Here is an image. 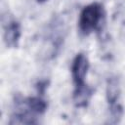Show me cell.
I'll return each mask as SVG.
<instances>
[{
  "label": "cell",
  "mask_w": 125,
  "mask_h": 125,
  "mask_svg": "<svg viewBox=\"0 0 125 125\" xmlns=\"http://www.w3.org/2000/svg\"><path fill=\"white\" fill-rule=\"evenodd\" d=\"M47 104L40 98H27L16 104L11 124L36 123V117L45 112Z\"/></svg>",
  "instance_id": "6da1fadb"
},
{
  "label": "cell",
  "mask_w": 125,
  "mask_h": 125,
  "mask_svg": "<svg viewBox=\"0 0 125 125\" xmlns=\"http://www.w3.org/2000/svg\"><path fill=\"white\" fill-rule=\"evenodd\" d=\"M104 17V10L103 5H101L100 3L95 2L85 6L79 15V30L84 35L90 34L101 26Z\"/></svg>",
  "instance_id": "7a4b0ae2"
},
{
  "label": "cell",
  "mask_w": 125,
  "mask_h": 125,
  "mask_svg": "<svg viewBox=\"0 0 125 125\" xmlns=\"http://www.w3.org/2000/svg\"><path fill=\"white\" fill-rule=\"evenodd\" d=\"M89 69V61L86 55L79 53L73 59L71 64V75L74 88L85 86V78Z\"/></svg>",
  "instance_id": "3957f363"
},
{
  "label": "cell",
  "mask_w": 125,
  "mask_h": 125,
  "mask_svg": "<svg viewBox=\"0 0 125 125\" xmlns=\"http://www.w3.org/2000/svg\"><path fill=\"white\" fill-rule=\"evenodd\" d=\"M4 29V41L7 47H16L21 37V25L14 19L3 20Z\"/></svg>",
  "instance_id": "277c9868"
},
{
  "label": "cell",
  "mask_w": 125,
  "mask_h": 125,
  "mask_svg": "<svg viewBox=\"0 0 125 125\" xmlns=\"http://www.w3.org/2000/svg\"><path fill=\"white\" fill-rule=\"evenodd\" d=\"M120 94V87H119V81L115 77H111L107 80L106 84V100L107 103L111 105L114 104H117V100L119 98Z\"/></svg>",
  "instance_id": "5b68a950"
},
{
  "label": "cell",
  "mask_w": 125,
  "mask_h": 125,
  "mask_svg": "<svg viewBox=\"0 0 125 125\" xmlns=\"http://www.w3.org/2000/svg\"><path fill=\"white\" fill-rule=\"evenodd\" d=\"M38 2H44V1H46V0H37Z\"/></svg>",
  "instance_id": "8992f818"
}]
</instances>
